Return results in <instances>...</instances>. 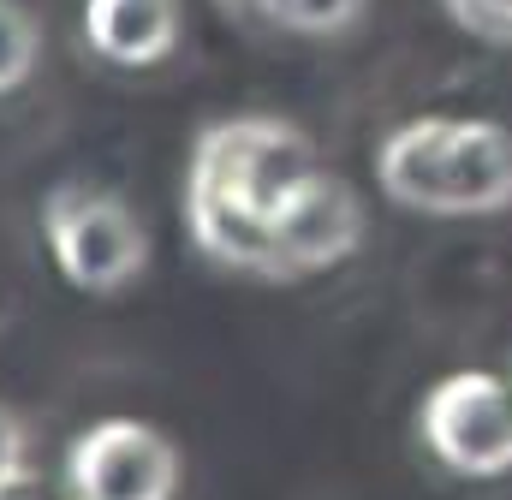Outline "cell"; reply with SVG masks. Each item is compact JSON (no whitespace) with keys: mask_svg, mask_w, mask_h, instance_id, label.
Listing matches in <instances>:
<instances>
[{"mask_svg":"<svg viewBox=\"0 0 512 500\" xmlns=\"http://www.w3.org/2000/svg\"><path fill=\"white\" fill-rule=\"evenodd\" d=\"M316 167V143L280 114H233V120H209L191 143L185 161V197L197 203H221L233 215H245L256 227H268V209Z\"/></svg>","mask_w":512,"mask_h":500,"instance_id":"obj_1","label":"cell"},{"mask_svg":"<svg viewBox=\"0 0 512 500\" xmlns=\"http://www.w3.org/2000/svg\"><path fill=\"white\" fill-rule=\"evenodd\" d=\"M42 239L54 250V268L96 298H114L143 280L149 268V227L120 191L66 179L42 203Z\"/></svg>","mask_w":512,"mask_h":500,"instance_id":"obj_2","label":"cell"},{"mask_svg":"<svg viewBox=\"0 0 512 500\" xmlns=\"http://www.w3.org/2000/svg\"><path fill=\"white\" fill-rule=\"evenodd\" d=\"M417 441L471 483L512 477V387L495 370H453L417 399Z\"/></svg>","mask_w":512,"mask_h":500,"instance_id":"obj_3","label":"cell"},{"mask_svg":"<svg viewBox=\"0 0 512 500\" xmlns=\"http://www.w3.org/2000/svg\"><path fill=\"white\" fill-rule=\"evenodd\" d=\"M179 477V447L137 417H102L66 447L72 500H173Z\"/></svg>","mask_w":512,"mask_h":500,"instance_id":"obj_4","label":"cell"},{"mask_svg":"<svg viewBox=\"0 0 512 500\" xmlns=\"http://www.w3.org/2000/svg\"><path fill=\"white\" fill-rule=\"evenodd\" d=\"M364 227H370V215H364L358 185L340 179V173L322 167V161L268 209V239L286 256L292 280H298V274H322V268L358 256Z\"/></svg>","mask_w":512,"mask_h":500,"instance_id":"obj_5","label":"cell"},{"mask_svg":"<svg viewBox=\"0 0 512 500\" xmlns=\"http://www.w3.org/2000/svg\"><path fill=\"white\" fill-rule=\"evenodd\" d=\"M447 131L453 114H417L376 143V185L387 203L411 215H447Z\"/></svg>","mask_w":512,"mask_h":500,"instance_id":"obj_6","label":"cell"},{"mask_svg":"<svg viewBox=\"0 0 512 500\" xmlns=\"http://www.w3.org/2000/svg\"><path fill=\"white\" fill-rule=\"evenodd\" d=\"M512 209V131L483 114H453L447 131V221Z\"/></svg>","mask_w":512,"mask_h":500,"instance_id":"obj_7","label":"cell"},{"mask_svg":"<svg viewBox=\"0 0 512 500\" xmlns=\"http://www.w3.org/2000/svg\"><path fill=\"white\" fill-rule=\"evenodd\" d=\"M185 36V0H84V42L108 66H161Z\"/></svg>","mask_w":512,"mask_h":500,"instance_id":"obj_8","label":"cell"},{"mask_svg":"<svg viewBox=\"0 0 512 500\" xmlns=\"http://www.w3.org/2000/svg\"><path fill=\"white\" fill-rule=\"evenodd\" d=\"M251 12L292 36H346L370 12V0H256Z\"/></svg>","mask_w":512,"mask_h":500,"instance_id":"obj_9","label":"cell"},{"mask_svg":"<svg viewBox=\"0 0 512 500\" xmlns=\"http://www.w3.org/2000/svg\"><path fill=\"white\" fill-rule=\"evenodd\" d=\"M36 60H42V30H36L30 6L0 0V96L24 90L30 72H36Z\"/></svg>","mask_w":512,"mask_h":500,"instance_id":"obj_10","label":"cell"},{"mask_svg":"<svg viewBox=\"0 0 512 500\" xmlns=\"http://www.w3.org/2000/svg\"><path fill=\"white\" fill-rule=\"evenodd\" d=\"M465 36L489 42V48H512V0H435Z\"/></svg>","mask_w":512,"mask_h":500,"instance_id":"obj_11","label":"cell"},{"mask_svg":"<svg viewBox=\"0 0 512 500\" xmlns=\"http://www.w3.org/2000/svg\"><path fill=\"white\" fill-rule=\"evenodd\" d=\"M18 465H24V423L0 405V477L18 471Z\"/></svg>","mask_w":512,"mask_h":500,"instance_id":"obj_12","label":"cell"},{"mask_svg":"<svg viewBox=\"0 0 512 500\" xmlns=\"http://www.w3.org/2000/svg\"><path fill=\"white\" fill-rule=\"evenodd\" d=\"M0 500H48V489H42V477L30 465H18V471L0 477Z\"/></svg>","mask_w":512,"mask_h":500,"instance_id":"obj_13","label":"cell"},{"mask_svg":"<svg viewBox=\"0 0 512 500\" xmlns=\"http://www.w3.org/2000/svg\"><path fill=\"white\" fill-rule=\"evenodd\" d=\"M221 6H227V12H251L256 0H221Z\"/></svg>","mask_w":512,"mask_h":500,"instance_id":"obj_14","label":"cell"},{"mask_svg":"<svg viewBox=\"0 0 512 500\" xmlns=\"http://www.w3.org/2000/svg\"><path fill=\"white\" fill-rule=\"evenodd\" d=\"M507 387H512V370H507Z\"/></svg>","mask_w":512,"mask_h":500,"instance_id":"obj_15","label":"cell"}]
</instances>
